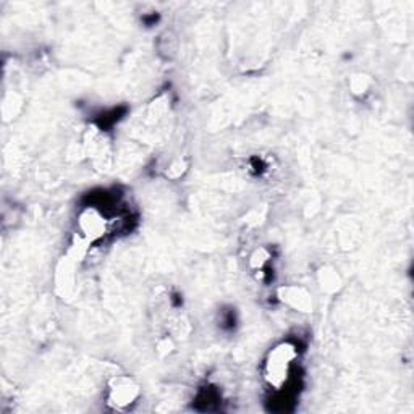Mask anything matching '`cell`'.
<instances>
[{
  "label": "cell",
  "mask_w": 414,
  "mask_h": 414,
  "mask_svg": "<svg viewBox=\"0 0 414 414\" xmlns=\"http://www.w3.org/2000/svg\"><path fill=\"white\" fill-rule=\"evenodd\" d=\"M112 397L117 404H128L135 398V389L130 384H125L118 389H113Z\"/></svg>",
  "instance_id": "obj_2"
},
{
  "label": "cell",
  "mask_w": 414,
  "mask_h": 414,
  "mask_svg": "<svg viewBox=\"0 0 414 414\" xmlns=\"http://www.w3.org/2000/svg\"><path fill=\"white\" fill-rule=\"evenodd\" d=\"M297 358V352L288 343H281L274 348V352L269 354L267 359V379L271 380L272 385L280 387L284 380L288 377L290 366L293 364Z\"/></svg>",
  "instance_id": "obj_1"
}]
</instances>
